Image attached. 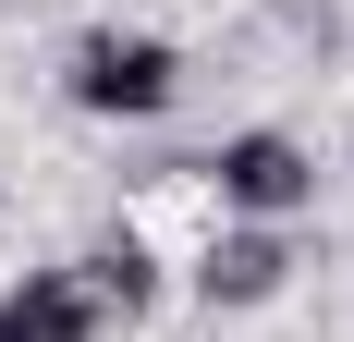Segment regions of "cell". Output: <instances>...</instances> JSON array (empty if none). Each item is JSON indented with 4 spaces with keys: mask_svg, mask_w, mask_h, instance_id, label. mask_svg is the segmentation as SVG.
<instances>
[{
    "mask_svg": "<svg viewBox=\"0 0 354 342\" xmlns=\"http://www.w3.org/2000/svg\"><path fill=\"white\" fill-rule=\"evenodd\" d=\"M73 98L86 110H159L171 98V49L159 37H86L73 49Z\"/></svg>",
    "mask_w": 354,
    "mask_h": 342,
    "instance_id": "6da1fadb",
    "label": "cell"
},
{
    "mask_svg": "<svg viewBox=\"0 0 354 342\" xmlns=\"http://www.w3.org/2000/svg\"><path fill=\"white\" fill-rule=\"evenodd\" d=\"M208 183H220L232 208H306L318 171H306V147H293V135H232V147L208 159Z\"/></svg>",
    "mask_w": 354,
    "mask_h": 342,
    "instance_id": "7a4b0ae2",
    "label": "cell"
},
{
    "mask_svg": "<svg viewBox=\"0 0 354 342\" xmlns=\"http://www.w3.org/2000/svg\"><path fill=\"white\" fill-rule=\"evenodd\" d=\"M86 330H98V294L62 281V269H37L25 294H0V342H86Z\"/></svg>",
    "mask_w": 354,
    "mask_h": 342,
    "instance_id": "3957f363",
    "label": "cell"
},
{
    "mask_svg": "<svg viewBox=\"0 0 354 342\" xmlns=\"http://www.w3.org/2000/svg\"><path fill=\"white\" fill-rule=\"evenodd\" d=\"M293 244L281 233H220L208 257H196V281H208V306H257V294H281Z\"/></svg>",
    "mask_w": 354,
    "mask_h": 342,
    "instance_id": "277c9868",
    "label": "cell"
},
{
    "mask_svg": "<svg viewBox=\"0 0 354 342\" xmlns=\"http://www.w3.org/2000/svg\"><path fill=\"white\" fill-rule=\"evenodd\" d=\"M86 294H98V306H147V257H135V244L86 257Z\"/></svg>",
    "mask_w": 354,
    "mask_h": 342,
    "instance_id": "5b68a950",
    "label": "cell"
}]
</instances>
